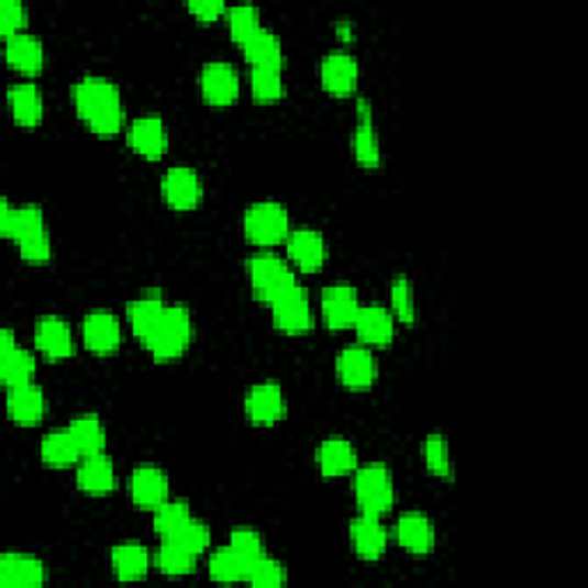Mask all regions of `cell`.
<instances>
[{
	"instance_id": "obj_1",
	"label": "cell",
	"mask_w": 588,
	"mask_h": 588,
	"mask_svg": "<svg viewBox=\"0 0 588 588\" xmlns=\"http://www.w3.org/2000/svg\"><path fill=\"white\" fill-rule=\"evenodd\" d=\"M71 104L95 136L111 138L124 130V101L120 88L101 74H86L71 86Z\"/></svg>"
},
{
	"instance_id": "obj_2",
	"label": "cell",
	"mask_w": 588,
	"mask_h": 588,
	"mask_svg": "<svg viewBox=\"0 0 588 588\" xmlns=\"http://www.w3.org/2000/svg\"><path fill=\"white\" fill-rule=\"evenodd\" d=\"M242 233L248 244L271 251L278 244H286L292 233L290 212L284 202L276 200L253 202L242 214Z\"/></svg>"
},
{
	"instance_id": "obj_3",
	"label": "cell",
	"mask_w": 588,
	"mask_h": 588,
	"mask_svg": "<svg viewBox=\"0 0 588 588\" xmlns=\"http://www.w3.org/2000/svg\"><path fill=\"white\" fill-rule=\"evenodd\" d=\"M193 343V315L182 303H168V309L145 345L152 359L159 364H170L182 359Z\"/></svg>"
},
{
	"instance_id": "obj_4",
	"label": "cell",
	"mask_w": 588,
	"mask_h": 588,
	"mask_svg": "<svg viewBox=\"0 0 588 588\" xmlns=\"http://www.w3.org/2000/svg\"><path fill=\"white\" fill-rule=\"evenodd\" d=\"M246 276L253 297L267 306L299 284L297 269L288 263V258H280L274 251L251 255L246 263Z\"/></svg>"
},
{
	"instance_id": "obj_5",
	"label": "cell",
	"mask_w": 588,
	"mask_h": 588,
	"mask_svg": "<svg viewBox=\"0 0 588 588\" xmlns=\"http://www.w3.org/2000/svg\"><path fill=\"white\" fill-rule=\"evenodd\" d=\"M352 490L359 513L385 518L396 506L393 471L385 463H368L364 467L359 465V469L354 471Z\"/></svg>"
},
{
	"instance_id": "obj_6",
	"label": "cell",
	"mask_w": 588,
	"mask_h": 588,
	"mask_svg": "<svg viewBox=\"0 0 588 588\" xmlns=\"http://www.w3.org/2000/svg\"><path fill=\"white\" fill-rule=\"evenodd\" d=\"M274 329L286 336H303L313 331L315 313L311 295L301 284L292 286L288 292L280 295L274 303H269Z\"/></svg>"
},
{
	"instance_id": "obj_7",
	"label": "cell",
	"mask_w": 588,
	"mask_h": 588,
	"mask_svg": "<svg viewBox=\"0 0 588 588\" xmlns=\"http://www.w3.org/2000/svg\"><path fill=\"white\" fill-rule=\"evenodd\" d=\"M334 373L336 379L341 381V387L347 391H370L375 387V381L379 377V364L377 356L373 354L370 347L354 343L345 345L334 362Z\"/></svg>"
},
{
	"instance_id": "obj_8",
	"label": "cell",
	"mask_w": 588,
	"mask_h": 588,
	"mask_svg": "<svg viewBox=\"0 0 588 588\" xmlns=\"http://www.w3.org/2000/svg\"><path fill=\"white\" fill-rule=\"evenodd\" d=\"M244 417L255 428H271L288 417V398L278 381H258L244 393Z\"/></svg>"
},
{
	"instance_id": "obj_9",
	"label": "cell",
	"mask_w": 588,
	"mask_h": 588,
	"mask_svg": "<svg viewBox=\"0 0 588 588\" xmlns=\"http://www.w3.org/2000/svg\"><path fill=\"white\" fill-rule=\"evenodd\" d=\"M198 90L200 97L204 99V104H210L214 109L233 107L240 99L242 90L235 65H230L228 60L204 63L198 74Z\"/></svg>"
},
{
	"instance_id": "obj_10",
	"label": "cell",
	"mask_w": 588,
	"mask_h": 588,
	"mask_svg": "<svg viewBox=\"0 0 588 588\" xmlns=\"http://www.w3.org/2000/svg\"><path fill=\"white\" fill-rule=\"evenodd\" d=\"M362 67L356 56L345 48H334L320 63V86L331 97H352L359 90Z\"/></svg>"
},
{
	"instance_id": "obj_11",
	"label": "cell",
	"mask_w": 588,
	"mask_h": 588,
	"mask_svg": "<svg viewBox=\"0 0 588 588\" xmlns=\"http://www.w3.org/2000/svg\"><path fill=\"white\" fill-rule=\"evenodd\" d=\"M202 177L193 166H170L162 177V198L175 212H191L202 202Z\"/></svg>"
},
{
	"instance_id": "obj_12",
	"label": "cell",
	"mask_w": 588,
	"mask_h": 588,
	"mask_svg": "<svg viewBox=\"0 0 588 588\" xmlns=\"http://www.w3.org/2000/svg\"><path fill=\"white\" fill-rule=\"evenodd\" d=\"M288 263L301 274H318L329 260V246L324 235L315 228H292L286 240Z\"/></svg>"
},
{
	"instance_id": "obj_13",
	"label": "cell",
	"mask_w": 588,
	"mask_h": 588,
	"mask_svg": "<svg viewBox=\"0 0 588 588\" xmlns=\"http://www.w3.org/2000/svg\"><path fill=\"white\" fill-rule=\"evenodd\" d=\"M126 143L145 162H159L168 152V126L162 115H138L126 126Z\"/></svg>"
},
{
	"instance_id": "obj_14",
	"label": "cell",
	"mask_w": 588,
	"mask_h": 588,
	"mask_svg": "<svg viewBox=\"0 0 588 588\" xmlns=\"http://www.w3.org/2000/svg\"><path fill=\"white\" fill-rule=\"evenodd\" d=\"M356 113V124H354V134H352V152L354 159L362 168H379L381 164V143L379 134L375 126V111H373V101L368 97H356L354 104Z\"/></svg>"
},
{
	"instance_id": "obj_15",
	"label": "cell",
	"mask_w": 588,
	"mask_h": 588,
	"mask_svg": "<svg viewBox=\"0 0 588 588\" xmlns=\"http://www.w3.org/2000/svg\"><path fill=\"white\" fill-rule=\"evenodd\" d=\"M33 339H35V350L48 362H67L76 352L71 324L56 313L42 315L35 322Z\"/></svg>"
},
{
	"instance_id": "obj_16",
	"label": "cell",
	"mask_w": 588,
	"mask_h": 588,
	"mask_svg": "<svg viewBox=\"0 0 588 588\" xmlns=\"http://www.w3.org/2000/svg\"><path fill=\"white\" fill-rule=\"evenodd\" d=\"M362 299L356 288L347 284L326 286L320 295V315L326 329L345 331L352 329L356 315L362 311Z\"/></svg>"
},
{
	"instance_id": "obj_17",
	"label": "cell",
	"mask_w": 588,
	"mask_h": 588,
	"mask_svg": "<svg viewBox=\"0 0 588 588\" xmlns=\"http://www.w3.org/2000/svg\"><path fill=\"white\" fill-rule=\"evenodd\" d=\"M81 336L88 352L97 356H111L122 347V324L115 313L97 309L86 313L81 322Z\"/></svg>"
},
{
	"instance_id": "obj_18",
	"label": "cell",
	"mask_w": 588,
	"mask_h": 588,
	"mask_svg": "<svg viewBox=\"0 0 588 588\" xmlns=\"http://www.w3.org/2000/svg\"><path fill=\"white\" fill-rule=\"evenodd\" d=\"M352 329H354V334H356V339H359L362 345H366L370 350L373 347H389L396 341L398 322L387 306L368 303V306H362V311H359V315H356Z\"/></svg>"
},
{
	"instance_id": "obj_19",
	"label": "cell",
	"mask_w": 588,
	"mask_h": 588,
	"mask_svg": "<svg viewBox=\"0 0 588 588\" xmlns=\"http://www.w3.org/2000/svg\"><path fill=\"white\" fill-rule=\"evenodd\" d=\"M168 309V303L164 299L162 290H145L136 299L126 303V322H130V329L134 339L145 347L155 334L164 313Z\"/></svg>"
},
{
	"instance_id": "obj_20",
	"label": "cell",
	"mask_w": 588,
	"mask_h": 588,
	"mask_svg": "<svg viewBox=\"0 0 588 588\" xmlns=\"http://www.w3.org/2000/svg\"><path fill=\"white\" fill-rule=\"evenodd\" d=\"M315 465L322 478H343L359 469V451L341 434H331L315 448Z\"/></svg>"
},
{
	"instance_id": "obj_21",
	"label": "cell",
	"mask_w": 588,
	"mask_h": 588,
	"mask_svg": "<svg viewBox=\"0 0 588 588\" xmlns=\"http://www.w3.org/2000/svg\"><path fill=\"white\" fill-rule=\"evenodd\" d=\"M74 482H76V488L90 497H107L115 492L118 471H115L113 459L107 453L81 457V463L76 465Z\"/></svg>"
},
{
	"instance_id": "obj_22",
	"label": "cell",
	"mask_w": 588,
	"mask_h": 588,
	"mask_svg": "<svg viewBox=\"0 0 588 588\" xmlns=\"http://www.w3.org/2000/svg\"><path fill=\"white\" fill-rule=\"evenodd\" d=\"M396 541L409 554L428 556L437 547V529L421 510H407L396 522Z\"/></svg>"
},
{
	"instance_id": "obj_23",
	"label": "cell",
	"mask_w": 588,
	"mask_h": 588,
	"mask_svg": "<svg viewBox=\"0 0 588 588\" xmlns=\"http://www.w3.org/2000/svg\"><path fill=\"white\" fill-rule=\"evenodd\" d=\"M130 499L141 510H155L170 499L168 474L157 465H138L130 476Z\"/></svg>"
},
{
	"instance_id": "obj_24",
	"label": "cell",
	"mask_w": 588,
	"mask_h": 588,
	"mask_svg": "<svg viewBox=\"0 0 588 588\" xmlns=\"http://www.w3.org/2000/svg\"><path fill=\"white\" fill-rule=\"evenodd\" d=\"M46 579L48 570L37 556L23 552H5L0 556V584L5 588H42Z\"/></svg>"
},
{
	"instance_id": "obj_25",
	"label": "cell",
	"mask_w": 588,
	"mask_h": 588,
	"mask_svg": "<svg viewBox=\"0 0 588 588\" xmlns=\"http://www.w3.org/2000/svg\"><path fill=\"white\" fill-rule=\"evenodd\" d=\"M350 541L354 554L362 561H379L387 554L389 547V531L377 515L359 513L350 524Z\"/></svg>"
},
{
	"instance_id": "obj_26",
	"label": "cell",
	"mask_w": 588,
	"mask_h": 588,
	"mask_svg": "<svg viewBox=\"0 0 588 588\" xmlns=\"http://www.w3.org/2000/svg\"><path fill=\"white\" fill-rule=\"evenodd\" d=\"M8 104L14 124L23 130H35L44 120V95L35 81H19L8 88Z\"/></svg>"
},
{
	"instance_id": "obj_27",
	"label": "cell",
	"mask_w": 588,
	"mask_h": 588,
	"mask_svg": "<svg viewBox=\"0 0 588 588\" xmlns=\"http://www.w3.org/2000/svg\"><path fill=\"white\" fill-rule=\"evenodd\" d=\"M8 417L14 425L33 428L46 417V393L40 385H23L8 389Z\"/></svg>"
},
{
	"instance_id": "obj_28",
	"label": "cell",
	"mask_w": 588,
	"mask_h": 588,
	"mask_svg": "<svg viewBox=\"0 0 588 588\" xmlns=\"http://www.w3.org/2000/svg\"><path fill=\"white\" fill-rule=\"evenodd\" d=\"M5 60L23 76H37L46 63L44 42L33 33L12 35L5 40Z\"/></svg>"
},
{
	"instance_id": "obj_29",
	"label": "cell",
	"mask_w": 588,
	"mask_h": 588,
	"mask_svg": "<svg viewBox=\"0 0 588 588\" xmlns=\"http://www.w3.org/2000/svg\"><path fill=\"white\" fill-rule=\"evenodd\" d=\"M244 60L251 65V69H263V67H274L284 69V42L280 35L274 33L267 25H263L260 31H255L244 44H242Z\"/></svg>"
},
{
	"instance_id": "obj_30",
	"label": "cell",
	"mask_w": 588,
	"mask_h": 588,
	"mask_svg": "<svg viewBox=\"0 0 588 588\" xmlns=\"http://www.w3.org/2000/svg\"><path fill=\"white\" fill-rule=\"evenodd\" d=\"M155 566V556L141 543H120L111 547V568L120 581H138Z\"/></svg>"
},
{
	"instance_id": "obj_31",
	"label": "cell",
	"mask_w": 588,
	"mask_h": 588,
	"mask_svg": "<svg viewBox=\"0 0 588 588\" xmlns=\"http://www.w3.org/2000/svg\"><path fill=\"white\" fill-rule=\"evenodd\" d=\"M81 451L67 428L46 432L40 442V459L51 469H69L81 463Z\"/></svg>"
},
{
	"instance_id": "obj_32",
	"label": "cell",
	"mask_w": 588,
	"mask_h": 588,
	"mask_svg": "<svg viewBox=\"0 0 588 588\" xmlns=\"http://www.w3.org/2000/svg\"><path fill=\"white\" fill-rule=\"evenodd\" d=\"M67 430L71 432V437H74L76 446H79L84 457L86 455H97V453H107V442H109L107 425L97 414L74 417L67 423Z\"/></svg>"
},
{
	"instance_id": "obj_33",
	"label": "cell",
	"mask_w": 588,
	"mask_h": 588,
	"mask_svg": "<svg viewBox=\"0 0 588 588\" xmlns=\"http://www.w3.org/2000/svg\"><path fill=\"white\" fill-rule=\"evenodd\" d=\"M37 375V359L31 350L16 347L8 354H0V379L8 389L33 385Z\"/></svg>"
},
{
	"instance_id": "obj_34",
	"label": "cell",
	"mask_w": 588,
	"mask_h": 588,
	"mask_svg": "<svg viewBox=\"0 0 588 588\" xmlns=\"http://www.w3.org/2000/svg\"><path fill=\"white\" fill-rule=\"evenodd\" d=\"M248 570H251L248 561L242 554H237L230 545L219 547V550H214L210 554L208 573H210V579L212 581H219V584H240V581H246L248 579Z\"/></svg>"
},
{
	"instance_id": "obj_35",
	"label": "cell",
	"mask_w": 588,
	"mask_h": 588,
	"mask_svg": "<svg viewBox=\"0 0 588 588\" xmlns=\"http://www.w3.org/2000/svg\"><path fill=\"white\" fill-rule=\"evenodd\" d=\"M389 311L393 313L398 324L412 326L419 320V306H417V290L412 278L407 274H396L389 284Z\"/></svg>"
},
{
	"instance_id": "obj_36",
	"label": "cell",
	"mask_w": 588,
	"mask_h": 588,
	"mask_svg": "<svg viewBox=\"0 0 588 588\" xmlns=\"http://www.w3.org/2000/svg\"><path fill=\"white\" fill-rule=\"evenodd\" d=\"M155 566L166 577H187L198 568V554L173 541H164L155 552Z\"/></svg>"
},
{
	"instance_id": "obj_37",
	"label": "cell",
	"mask_w": 588,
	"mask_h": 588,
	"mask_svg": "<svg viewBox=\"0 0 588 588\" xmlns=\"http://www.w3.org/2000/svg\"><path fill=\"white\" fill-rule=\"evenodd\" d=\"M248 86L251 95L258 104H276L286 97V76L284 69H274V67H263V69H251L248 76Z\"/></svg>"
},
{
	"instance_id": "obj_38",
	"label": "cell",
	"mask_w": 588,
	"mask_h": 588,
	"mask_svg": "<svg viewBox=\"0 0 588 588\" xmlns=\"http://www.w3.org/2000/svg\"><path fill=\"white\" fill-rule=\"evenodd\" d=\"M423 465L425 469L442 480H453V459L446 434L432 432L423 442Z\"/></svg>"
},
{
	"instance_id": "obj_39",
	"label": "cell",
	"mask_w": 588,
	"mask_h": 588,
	"mask_svg": "<svg viewBox=\"0 0 588 588\" xmlns=\"http://www.w3.org/2000/svg\"><path fill=\"white\" fill-rule=\"evenodd\" d=\"M191 506L187 501H164L159 508L152 510V529L159 539H168L175 531H180L191 520Z\"/></svg>"
},
{
	"instance_id": "obj_40",
	"label": "cell",
	"mask_w": 588,
	"mask_h": 588,
	"mask_svg": "<svg viewBox=\"0 0 588 588\" xmlns=\"http://www.w3.org/2000/svg\"><path fill=\"white\" fill-rule=\"evenodd\" d=\"M225 23H228V33L233 37L235 44H244L255 31L263 29L260 21V10L251 5V3H240V5H230L225 12Z\"/></svg>"
},
{
	"instance_id": "obj_41",
	"label": "cell",
	"mask_w": 588,
	"mask_h": 588,
	"mask_svg": "<svg viewBox=\"0 0 588 588\" xmlns=\"http://www.w3.org/2000/svg\"><path fill=\"white\" fill-rule=\"evenodd\" d=\"M246 581L251 586H258V588H280V586L288 584V568L280 564V561L265 554L263 558H258L251 566Z\"/></svg>"
},
{
	"instance_id": "obj_42",
	"label": "cell",
	"mask_w": 588,
	"mask_h": 588,
	"mask_svg": "<svg viewBox=\"0 0 588 588\" xmlns=\"http://www.w3.org/2000/svg\"><path fill=\"white\" fill-rule=\"evenodd\" d=\"M164 541H173L177 545H182L185 550L193 552V554H204L210 547H212V529L204 524V522H198L196 518H191L180 531H175L173 535H168V539Z\"/></svg>"
},
{
	"instance_id": "obj_43",
	"label": "cell",
	"mask_w": 588,
	"mask_h": 588,
	"mask_svg": "<svg viewBox=\"0 0 588 588\" xmlns=\"http://www.w3.org/2000/svg\"><path fill=\"white\" fill-rule=\"evenodd\" d=\"M228 545L233 547L237 554H242L251 566L255 564V561L263 558L267 554V545H265L263 533L258 529H253V526H237V529L230 531Z\"/></svg>"
},
{
	"instance_id": "obj_44",
	"label": "cell",
	"mask_w": 588,
	"mask_h": 588,
	"mask_svg": "<svg viewBox=\"0 0 588 588\" xmlns=\"http://www.w3.org/2000/svg\"><path fill=\"white\" fill-rule=\"evenodd\" d=\"M16 248H19L21 260L29 263V265H46V263H51V258H54V242H51L48 228L19 240Z\"/></svg>"
},
{
	"instance_id": "obj_45",
	"label": "cell",
	"mask_w": 588,
	"mask_h": 588,
	"mask_svg": "<svg viewBox=\"0 0 588 588\" xmlns=\"http://www.w3.org/2000/svg\"><path fill=\"white\" fill-rule=\"evenodd\" d=\"M25 25H29V8L23 0H3L0 3V35L8 40L25 33Z\"/></svg>"
},
{
	"instance_id": "obj_46",
	"label": "cell",
	"mask_w": 588,
	"mask_h": 588,
	"mask_svg": "<svg viewBox=\"0 0 588 588\" xmlns=\"http://www.w3.org/2000/svg\"><path fill=\"white\" fill-rule=\"evenodd\" d=\"M187 10H189V14H193L198 21L214 23V21H219V19L225 16L228 5L223 3V0H189Z\"/></svg>"
},
{
	"instance_id": "obj_47",
	"label": "cell",
	"mask_w": 588,
	"mask_h": 588,
	"mask_svg": "<svg viewBox=\"0 0 588 588\" xmlns=\"http://www.w3.org/2000/svg\"><path fill=\"white\" fill-rule=\"evenodd\" d=\"M334 33H336L339 40H343V42H354V37H356L354 21H350V19H339V21L334 23Z\"/></svg>"
},
{
	"instance_id": "obj_48",
	"label": "cell",
	"mask_w": 588,
	"mask_h": 588,
	"mask_svg": "<svg viewBox=\"0 0 588 588\" xmlns=\"http://www.w3.org/2000/svg\"><path fill=\"white\" fill-rule=\"evenodd\" d=\"M19 343L14 339V331L12 329H3V334H0V354H8L12 350H16Z\"/></svg>"
}]
</instances>
